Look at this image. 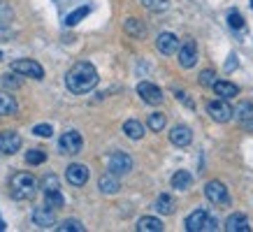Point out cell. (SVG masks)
I'll list each match as a JSON object with an SVG mask.
<instances>
[{"mask_svg": "<svg viewBox=\"0 0 253 232\" xmlns=\"http://www.w3.org/2000/svg\"><path fill=\"white\" fill-rule=\"evenodd\" d=\"M123 31L128 33L130 38H135V39H142V38L146 35L144 23L139 21V19H135V16H130V19H126V23H123Z\"/></svg>", "mask_w": 253, "mask_h": 232, "instance_id": "20", "label": "cell"}, {"mask_svg": "<svg viewBox=\"0 0 253 232\" xmlns=\"http://www.w3.org/2000/svg\"><path fill=\"white\" fill-rule=\"evenodd\" d=\"M137 95L146 102V105H161V102L165 100L163 91L156 84H151V81H142V84L137 86Z\"/></svg>", "mask_w": 253, "mask_h": 232, "instance_id": "7", "label": "cell"}, {"mask_svg": "<svg viewBox=\"0 0 253 232\" xmlns=\"http://www.w3.org/2000/svg\"><path fill=\"white\" fill-rule=\"evenodd\" d=\"M33 135H38V137H51V135H54V128L49 123H40L33 128Z\"/></svg>", "mask_w": 253, "mask_h": 232, "instance_id": "36", "label": "cell"}, {"mask_svg": "<svg viewBox=\"0 0 253 232\" xmlns=\"http://www.w3.org/2000/svg\"><path fill=\"white\" fill-rule=\"evenodd\" d=\"M235 68H237V56L232 54V56H230V61L225 63V72H232Z\"/></svg>", "mask_w": 253, "mask_h": 232, "instance_id": "39", "label": "cell"}, {"mask_svg": "<svg viewBox=\"0 0 253 232\" xmlns=\"http://www.w3.org/2000/svg\"><path fill=\"white\" fill-rule=\"evenodd\" d=\"M207 114L214 118L216 123H228L232 118V107L228 100H209L207 102Z\"/></svg>", "mask_w": 253, "mask_h": 232, "instance_id": "5", "label": "cell"}, {"mask_svg": "<svg viewBox=\"0 0 253 232\" xmlns=\"http://www.w3.org/2000/svg\"><path fill=\"white\" fill-rule=\"evenodd\" d=\"M142 5L151 12H165L169 7V0H142Z\"/></svg>", "mask_w": 253, "mask_h": 232, "instance_id": "30", "label": "cell"}, {"mask_svg": "<svg viewBox=\"0 0 253 232\" xmlns=\"http://www.w3.org/2000/svg\"><path fill=\"white\" fill-rule=\"evenodd\" d=\"M98 188H100V193H105V195H116L119 193V188H121V184H119L116 174L107 172V174H102V177H100Z\"/></svg>", "mask_w": 253, "mask_h": 232, "instance_id": "17", "label": "cell"}, {"mask_svg": "<svg viewBox=\"0 0 253 232\" xmlns=\"http://www.w3.org/2000/svg\"><path fill=\"white\" fill-rule=\"evenodd\" d=\"M193 186V174L188 170H176L174 177H172V188L176 191H188Z\"/></svg>", "mask_w": 253, "mask_h": 232, "instance_id": "21", "label": "cell"}, {"mask_svg": "<svg viewBox=\"0 0 253 232\" xmlns=\"http://www.w3.org/2000/svg\"><path fill=\"white\" fill-rule=\"evenodd\" d=\"M123 132H126L128 139H142L144 137V125L139 123L137 118H130V121L123 123Z\"/></svg>", "mask_w": 253, "mask_h": 232, "instance_id": "24", "label": "cell"}, {"mask_svg": "<svg viewBox=\"0 0 253 232\" xmlns=\"http://www.w3.org/2000/svg\"><path fill=\"white\" fill-rule=\"evenodd\" d=\"M38 193V179L28 174V172H16L9 179V195L14 200H31Z\"/></svg>", "mask_w": 253, "mask_h": 232, "instance_id": "2", "label": "cell"}, {"mask_svg": "<svg viewBox=\"0 0 253 232\" xmlns=\"http://www.w3.org/2000/svg\"><path fill=\"white\" fill-rule=\"evenodd\" d=\"M12 16H14L12 7H9L7 2H2V0H0V26H7V23L12 21Z\"/></svg>", "mask_w": 253, "mask_h": 232, "instance_id": "33", "label": "cell"}, {"mask_svg": "<svg viewBox=\"0 0 253 232\" xmlns=\"http://www.w3.org/2000/svg\"><path fill=\"white\" fill-rule=\"evenodd\" d=\"M154 209L158 214H163V216H169V214L174 211V197L169 193H161L158 200H156V204H154Z\"/></svg>", "mask_w": 253, "mask_h": 232, "instance_id": "22", "label": "cell"}, {"mask_svg": "<svg viewBox=\"0 0 253 232\" xmlns=\"http://www.w3.org/2000/svg\"><path fill=\"white\" fill-rule=\"evenodd\" d=\"M232 118L239 121L242 128L253 130V102H239L237 107L232 109Z\"/></svg>", "mask_w": 253, "mask_h": 232, "instance_id": "11", "label": "cell"}, {"mask_svg": "<svg viewBox=\"0 0 253 232\" xmlns=\"http://www.w3.org/2000/svg\"><path fill=\"white\" fill-rule=\"evenodd\" d=\"M5 230V221H2V218H0V232Z\"/></svg>", "mask_w": 253, "mask_h": 232, "instance_id": "40", "label": "cell"}, {"mask_svg": "<svg viewBox=\"0 0 253 232\" xmlns=\"http://www.w3.org/2000/svg\"><path fill=\"white\" fill-rule=\"evenodd\" d=\"M88 12H91L88 7H79L77 12H72V14H70L68 19H65V23H68V26H77V23L82 21V19H84L86 14H88Z\"/></svg>", "mask_w": 253, "mask_h": 232, "instance_id": "34", "label": "cell"}, {"mask_svg": "<svg viewBox=\"0 0 253 232\" xmlns=\"http://www.w3.org/2000/svg\"><path fill=\"white\" fill-rule=\"evenodd\" d=\"M46 160V154L42 149H31V151H26V162L28 165H42Z\"/></svg>", "mask_w": 253, "mask_h": 232, "instance_id": "29", "label": "cell"}, {"mask_svg": "<svg viewBox=\"0 0 253 232\" xmlns=\"http://www.w3.org/2000/svg\"><path fill=\"white\" fill-rule=\"evenodd\" d=\"M61 188V184H58V177L56 174H46L44 179H42V191H58Z\"/></svg>", "mask_w": 253, "mask_h": 232, "instance_id": "32", "label": "cell"}, {"mask_svg": "<svg viewBox=\"0 0 253 232\" xmlns=\"http://www.w3.org/2000/svg\"><path fill=\"white\" fill-rule=\"evenodd\" d=\"M205 197L209 202H214V204H223V202L230 200V195H228V188L223 181H207L205 186Z\"/></svg>", "mask_w": 253, "mask_h": 232, "instance_id": "8", "label": "cell"}, {"mask_svg": "<svg viewBox=\"0 0 253 232\" xmlns=\"http://www.w3.org/2000/svg\"><path fill=\"white\" fill-rule=\"evenodd\" d=\"M137 230L139 232H161L163 230V221L156 216H142L137 221Z\"/></svg>", "mask_w": 253, "mask_h": 232, "instance_id": "23", "label": "cell"}, {"mask_svg": "<svg viewBox=\"0 0 253 232\" xmlns=\"http://www.w3.org/2000/svg\"><path fill=\"white\" fill-rule=\"evenodd\" d=\"M176 51H179V65H181L184 70H191L193 65L198 63V46H195L193 39H186Z\"/></svg>", "mask_w": 253, "mask_h": 232, "instance_id": "9", "label": "cell"}, {"mask_svg": "<svg viewBox=\"0 0 253 232\" xmlns=\"http://www.w3.org/2000/svg\"><path fill=\"white\" fill-rule=\"evenodd\" d=\"M33 225H35V228H40V230L56 228V214H54V209L38 207L35 211H33Z\"/></svg>", "mask_w": 253, "mask_h": 232, "instance_id": "10", "label": "cell"}, {"mask_svg": "<svg viewBox=\"0 0 253 232\" xmlns=\"http://www.w3.org/2000/svg\"><path fill=\"white\" fill-rule=\"evenodd\" d=\"M228 23H230V28H235V31L244 28V19H242L239 12H230V14H228Z\"/></svg>", "mask_w": 253, "mask_h": 232, "instance_id": "37", "label": "cell"}, {"mask_svg": "<svg viewBox=\"0 0 253 232\" xmlns=\"http://www.w3.org/2000/svg\"><path fill=\"white\" fill-rule=\"evenodd\" d=\"M2 86L5 88H19L21 86V77H16V72H7V75H2Z\"/></svg>", "mask_w": 253, "mask_h": 232, "instance_id": "31", "label": "cell"}, {"mask_svg": "<svg viewBox=\"0 0 253 232\" xmlns=\"http://www.w3.org/2000/svg\"><path fill=\"white\" fill-rule=\"evenodd\" d=\"M214 81H216V72H214V70H202V72H200V84H202V86H209V88H211V86H214Z\"/></svg>", "mask_w": 253, "mask_h": 232, "instance_id": "35", "label": "cell"}, {"mask_svg": "<svg viewBox=\"0 0 253 232\" xmlns=\"http://www.w3.org/2000/svg\"><path fill=\"white\" fill-rule=\"evenodd\" d=\"M211 88L216 91V95H221L223 100H230V98L239 95V86H235L232 81H218V79H216Z\"/></svg>", "mask_w": 253, "mask_h": 232, "instance_id": "19", "label": "cell"}, {"mask_svg": "<svg viewBox=\"0 0 253 232\" xmlns=\"http://www.w3.org/2000/svg\"><path fill=\"white\" fill-rule=\"evenodd\" d=\"M0 61H2V51H0Z\"/></svg>", "mask_w": 253, "mask_h": 232, "instance_id": "41", "label": "cell"}, {"mask_svg": "<svg viewBox=\"0 0 253 232\" xmlns=\"http://www.w3.org/2000/svg\"><path fill=\"white\" fill-rule=\"evenodd\" d=\"M251 7H253V0H251Z\"/></svg>", "mask_w": 253, "mask_h": 232, "instance_id": "42", "label": "cell"}, {"mask_svg": "<svg viewBox=\"0 0 253 232\" xmlns=\"http://www.w3.org/2000/svg\"><path fill=\"white\" fill-rule=\"evenodd\" d=\"M65 86H68V91L75 93V95L93 91V88L98 86V70L86 61L75 63V65L68 70V75H65Z\"/></svg>", "mask_w": 253, "mask_h": 232, "instance_id": "1", "label": "cell"}, {"mask_svg": "<svg viewBox=\"0 0 253 232\" xmlns=\"http://www.w3.org/2000/svg\"><path fill=\"white\" fill-rule=\"evenodd\" d=\"M82 147H84V139H82V135H79L77 130L63 132L61 139H58V149H61V154H65V155L79 154V151H82Z\"/></svg>", "mask_w": 253, "mask_h": 232, "instance_id": "4", "label": "cell"}, {"mask_svg": "<svg viewBox=\"0 0 253 232\" xmlns=\"http://www.w3.org/2000/svg\"><path fill=\"white\" fill-rule=\"evenodd\" d=\"M169 142H172L174 147H188L193 142V130L188 125H174L172 132H169Z\"/></svg>", "mask_w": 253, "mask_h": 232, "instance_id": "15", "label": "cell"}, {"mask_svg": "<svg viewBox=\"0 0 253 232\" xmlns=\"http://www.w3.org/2000/svg\"><path fill=\"white\" fill-rule=\"evenodd\" d=\"M12 72L21 75V77H31V79H44V68L38 61L31 58H21V61L12 63Z\"/></svg>", "mask_w": 253, "mask_h": 232, "instance_id": "3", "label": "cell"}, {"mask_svg": "<svg viewBox=\"0 0 253 232\" xmlns=\"http://www.w3.org/2000/svg\"><path fill=\"white\" fill-rule=\"evenodd\" d=\"M58 228V232H84V225H82V221H77V218H65L61 225H56Z\"/></svg>", "mask_w": 253, "mask_h": 232, "instance_id": "27", "label": "cell"}, {"mask_svg": "<svg viewBox=\"0 0 253 232\" xmlns=\"http://www.w3.org/2000/svg\"><path fill=\"white\" fill-rule=\"evenodd\" d=\"M205 218H207V211L205 209H195L193 214L186 216V230L188 232H202V225H205Z\"/></svg>", "mask_w": 253, "mask_h": 232, "instance_id": "18", "label": "cell"}, {"mask_svg": "<svg viewBox=\"0 0 253 232\" xmlns=\"http://www.w3.org/2000/svg\"><path fill=\"white\" fill-rule=\"evenodd\" d=\"M225 230L228 232H249L251 230V221L246 214H232L225 221Z\"/></svg>", "mask_w": 253, "mask_h": 232, "instance_id": "16", "label": "cell"}, {"mask_svg": "<svg viewBox=\"0 0 253 232\" xmlns=\"http://www.w3.org/2000/svg\"><path fill=\"white\" fill-rule=\"evenodd\" d=\"M156 49H158L163 56H172V54H176V49H179V39H176L174 33H161L158 39H156Z\"/></svg>", "mask_w": 253, "mask_h": 232, "instance_id": "14", "label": "cell"}, {"mask_svg": "<svg viewBox=\"0 0 253 232\" xmlns=\"http://www.w3.org/2000/svg\"><path fill=\"white\" fill-rule=\"evenodd\" d=\"M218 230V221L216 218H211L207 214V218H205V225H202V232H216Z\"/></svg>", "mask_w": 253, "mask_h": 232, "instance_id": "38", "label": "cell"}, {"mask_svg": "<svg viewBox=\"0 0 253 232\" xmlns=\"http://www.w3.org/2000/svg\"><path fill=\"white\" fill-rule=\"evenodd\" d=\"M19 149H21V135H19V132H14V130L0 132V151H2V154L12 155V154H16Z\"/></svg>", "mask_w": 253, "mask_h": 232, "instance_id": "12", "label": "cell"}, {"mask_svg": "<svg viewBox=\"0 0 253 232\" xmlns=\"http://www.w3.org/2000/svg\"><path fill=\"white\" fill-rule=\"evenodd\" d=\"M16 109H19V105L14 98L9 93H0V116H12L16 114Z\"/></svg>", "mask_w": 253, "mask_h": 232, "instance_id": "25", "label": "cell"}, {"mask_svg": "<svg viewBox=\"0 0 253 232\" xmlns=\"http://www.w3.org/2000/svg\"><path fill=\"white\" fill-rule=\"evenodd\" d=\"M107 170L112 172V174H128V172L132 170V158L128 154H123V151H116V154L109 155L107 160Z\"/></svg>", "mask_w": 253, "mask_h": 232, "instance_id": "6", "label": "cell"}, {"mask_svg": "<svg viewBox=\"0 0 253 232\" xmlns=\"http://www.w3.org/2000/svg\"><path fill=\"white\" fill-rule=\"evenodd\" d=\"M165 123H168L165 114H161V112H156V114H149V128H151L154 132H161L163 128H165Z\"/></svg>", "mask_w": 253, "mask_h": 232, "instance_id": "28", "label": "cell"}, {"mask_svg": "<svg viewBox=\"0 0 253 232\" xmlns=\"http://www.w3.org/2000/svg\"><path fill=\"white\" fill-rule=\"evenodd\" d=\"M65 179L72 186H84L88 181V167L82 165V162H72V165H68V170H65Z\"/></svg>", "mask_w": 253, "mask_h": 232, "instance_id": "13", "label": "cell"}, {"mask_svg": "<svg viewBox=\"0 0 253 232\" xmlns=\"http://www.w3.org/2000/svg\"><path fill=\"white\" fill-rule=\"evenodd\" d=\"M63 204H65V200H63L61 188H58V191H46V193H44V207H49V209H61Z\"/></svg>", "mask_w": 253, "mask_h": 232, "instance_id": "26", "label": "cell"}]
</instances>
